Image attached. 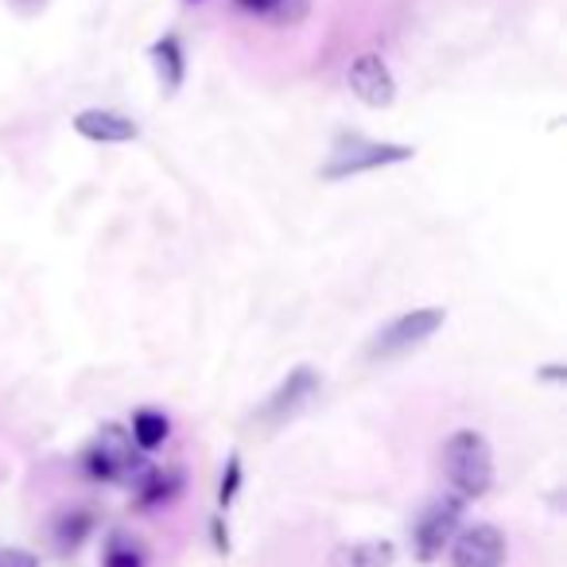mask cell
<instances>
[{
	"instance_id": "cell-1",
	"label": "cell",
	"mask_w": 567,
	"mask_h": 567,
	"mask_svg": "<svg viewBox=\"0 0 567 567\" xmlns=\"http://www.w3.org/2000/svg\"><path fill=\"white\" fill-rule=\"evenodd\" d=\"M443 474H447V486L455 497L474 502V497H486L494 486V447L482 432L474 427H458L443 440Z\"/></svg>"
},
{
	"instance_id": "cell-2",
	"label": "cell",
	"mask_w": 567,
	"mask_h": 567,
	"mask_svg": "<svg viewBox=\"0 0 567 567\" xmlns=\"http://www.w3.org/2000/svg\"><path fill=\"white\" fill-rule=\"evenodd\" d=\"M148 466L152 463L144 458V451L136 447L128 427L121 424H102L94 440H90V447L82 451V471L94 482H110V486L133 489Z\"/></svg>"
},
{
	"instance_id": "cell-3",
	"label": "cell",
	"mask_w": 567,
	"mask_h": 567,
	"mask_svg": "<svg viewBox=\"0 0 567 567\" xmlns=\"http://www.w3.org/2000/svg\"><path fill=\"white\" fill-rule=\"evenodd\" d=\"M416 156L412 144H393V141H370V136H339L331 148V159L323 164V179L327 183H339L350 179V175H362V172H378V167H393V164H409Z\"/></svg>"
},
{
	"instance_id": "cell-4",
	"label": "cell",
	"mask_w": 567,
	"mask_h": 567,
	"mask_svg": "<svg viewBox=\"0 0 567 567\" xmlns=\"http://www.w3.org/2000/svg\"><path fill=\"white\" fill-rule=\"evenodd\" d=\"M447 323V311L443 308H412L404 316H396L393 323H385L378 334L370 339L365 354L378 358V362H393V358H404L412 350H420L427 339H435V331Z\"/></svg>"
},
{
	"instance_id": "cell-5",
	"label": "cell",
	"mask_w": 567,
	"mask_h": 567,
	"mask_svg": "<svg viewBox=\"0 0 567 567\" xmlns=\"http://www.w3.org/2000/svg\"><path fill=\"white\" fill-rule=\"evenodd\" d=\"M463 513H466L463 497H455V494L435 497L416 517V525H412V556H416L420 564H435V559L447 551V544L455 540L458 528H463Z\"/></svg>"
},
{
	"instance_id": "cell-6",
	"label": "cell",
	"mask_w": 567,
	"mask_h": 567,
	"mask_svg": "<svg viewBox=\"0 0 567 567\" xmlns=\"http://www.w3.org/2000/svg\"><path fill=\"white\" fill-rule=\"evenodd\" d=\"M319 389H323V378H319L311 365H296V370L268 393V401L257 409V424H265V427L288 424V420H296L311 401H316Z\"/></svg>"
},
{
	"instance_id": "cell-7",
	"label": "cell",
	"mask_w": 567,
	"mask_h": 567,
	"mask_svg": "<svg viewBox=\"0 0 567 567\" xmlns=\"http://www.w3.org/2000/svg\"><path fill=\"white\" fill-rule=\"evenodd\" d=\"M451 567H502L509 556V540L497 525L489 520H474L455 533V540L447 544Z\"/></svg>"
},
{
	"instance_id": "cell-8",
	"label": "cell",
	"mask_w": 567,
	"mask_h": 567,
	"mask_svg": "<svg viewBox=\"0 0 567 567\" xmlns=\"http://www.w3.org/2000/svg\"><path fill=\"white\" fill-rule=\"evenodd\" d=\"M347 86L370 110H389L396 102V74L378 51H362V55L350 63L347 71Z\"/></svg>"
},
{
	"instance_id": "cell-9",
	"label": "cell",
	"mask_w": 567,
	"mask_h": 567,
	"mask_svg": "<svg viewBox=\"0 0 567 567\" xmlns=\"http://www.w3.org/2000/svg\"><path fill=\"white\" fill-rule=\"evenodd\" d=\"M74 133L82 136V141H94V144H133L136 136H141V125H136L128 113L121 110H82L74 113Z\"/></svg>"
},
{
	"instance_id": "cell-10",
	"label": "cell",
	"mask_w": 567,
	"mask_h": 567,
	"mask_svg": "<svg viewBox=\"0 0 567 567\" xmlns=\"http://www.w3.org/2000/svg\"><path fill=\"white\" fill-rule=\"evenodd\" d=\"M183 486H187V478H183L179 466H167V471L148 466V471L141 474V482L133 486V502H136V509H141V513L164 509V505L179 502Z\"/></svg>"
},
{
	"instance_id": "cell-11",
	"label": "cell",
	"mask_w": 567,
	"mask_h": 567,
	"mask_svg": "<svg viewBox=\"0 0 567 567\" xmlns=\"http://www.w3.org/2000/svg\"><path fill=\"white\" fill-rule=\"evenodd\" d=\"M148 59H152V71H156V82L164 94H175L187 79V55H183V43L179 35H159L156 43L148 48Z\"/></svg>"
},
{
	"instance_id": "cell-12",
	"label": "cell",
	"mask_w": 567,
	"mask_h": 567,
	"mask_svg": "<svg viewBox=\"0 0 567 567\" xmlns=\"http://www.w3.org/2000/svg\"><path fill=\"white\" fill-rule=\"evenodd\" d=\"M396 544L393 540H350L327 556V567H393Z\"/></svg>"
},
{
	"instance_id": "cell-13",
	"label": "cell",
	"mask_w": 567,
	"mask_h": 567,
	"mask_svg": "<svg viewBox=\"0 0 567 567\" xmlns=\"http://www.w3.org/2000/svg\"><path fill=\"white\" fill-rule=\"evenodd\" d=\"M237 9L249 12L257 20H268V24H280V28H292L308 17V0H234Z\"/></svg>"
},
{
	"instance_id": "cell-14",
	"label": "cell",
	"mask_w": 567,
	"mask_h": 567,
	"mask_svg": "<svg viewBox=\"0 0 567 567\" xmlns=\"http://www.w3.org/2000/svg\"><path fill=\"white\" fill-rule=\"evenodd\" d=\"M94 525H97V517L86 509V505H74V509H63L55 517V544L63 551H74V548H82V544L90 540V533H94Z\"/></svg>"
},
{
	"instance_id": "cell-15",
	"label": "cell",
	"mask_w": 567,
	"mask_h": 567,
	"mask_svg": "<svg viewBox=\"0 0 567 567\" xmlns=\"http://www.w3.org/2000/svg\"><path fill=\"white\" fill-rule=\"evenodd\" d=\"M128 435H133L136 447L148 455V451H156V447H164V443H167V435H172V420H167L159 409H141V412H133Z\"/></svg>"
},
{
	"instance_id": "cell-16",
	"label": "cell",
	"mask_w": 567,
	"mask_h": 567,
	"mask_svg": "<svg viewBox=\"0 0 567 567\" xmlns=\"http://www.w3.org/2000/svg\"><path fill=\"white\" fill-rule=\"evenodd\" d=\"M102 567H144V548L136 540H128L125 533H113L105 540Z\"/></svg>"
},
{
	"instance_id": "cell-17",
	"label": "cell",
	"mask_w": 567,
	"mask_h": 567,
	"mask_svg": "<svg viewBox=\"0 0 567 567\" xmlns=\"http://www.w3.org/2000/svg\"><path fill=\"white\" fill-rule=\"evenodd\" d=\"M241 482H245V466H241V455H229L226 458V471H221V482H218V509L226 513L234 505V497L241 494Z\"/></svg>"
},
{
	"instance_id": "cell-18",
	"label": "cell",
	"mask_w": 567,
	"mask_h": 567,
	"mask_svg": "<svg viewBox=\"0 0 567 567\" xmlns=\"http://www.w3.org/2000/svg\"><path fill=\"white\" fill-rule=\"evenodd\" d=\"M0 567H40V556L28 548H0Z\"/></svg>"
},
{
	"instance_id": "cell-19",
	"label": "cell",
	"mask_w": 567,
	"mask_h": 567,
	"mask_svg": "<svg viewBox=\"0 0 567 567\" xmlns=\"http://www.w3.org/2000/svg\"><path fill=\"white\" fill-rule=\"evenodd\" d=\"M210 536H214V548L226 556V551H229V528H226V517H221V513L210 520Z\"/></svg>"
},
{
	"instance_id": "cell-20",
	"label": "cell",
	"mask_w": 567,
	"mask_h": 567,
	"mask_svg": "<svg viewBox=\"0 0 567 567\" xmlns=\"http://www.w3.org/2000/svg\"><path fill=\"white\" fill-rule=\"evenodd\" d=\"M540 378L544 381H564V365H544Z\"/></svg>"
},
{
	"instance_id": "cell-21",
	"label": "cell",
	"mask_w": 567,
	"mask_h": 567,
	"mask_svg": "<svg viewBox=\"0 0 567 567\" xmlns=\"http://www.w3.org/2000/svg\"><path fill=\"white\" fill-rule=\"evenodd\" d=\"M12 4H17V9H20V4H24V0H12ZM43 4H48V0H32V12H40Z\"/></svg>"
},
{
	"instance_id": "cell-22",
	"label": "cell",
	"mask_w": 567,
	"mask_h": 567,
	"mask_svg": "<svg viewBox=\"0 0 567 567\" xmlns=\"http://www.w3.org/2000/svg\"><path fill=\"white\" fill-rule=\"evenodd\" d=\"M195 4H198V0H195Z\"/></svg>"
}]
</instances>
